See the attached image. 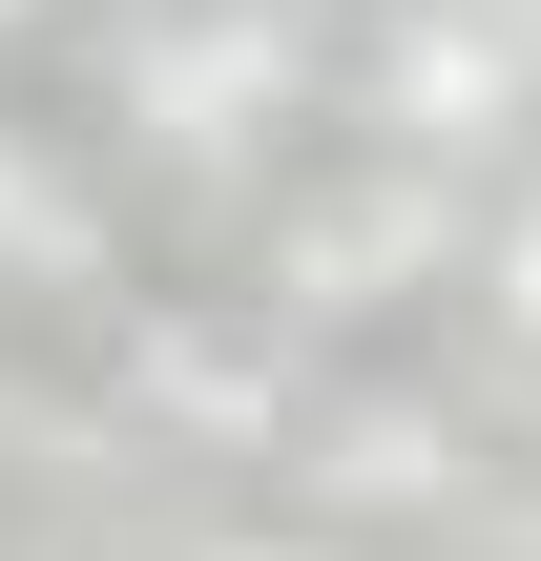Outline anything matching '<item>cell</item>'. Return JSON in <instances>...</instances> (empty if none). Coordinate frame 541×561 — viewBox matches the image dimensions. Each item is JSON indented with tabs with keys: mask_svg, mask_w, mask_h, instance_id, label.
<instances>
[{
	"mask_svg": "<svg viewBox=\"0 0 541 561\" xmlns=\"http://www.w3.org/2000/svg\"><path fill=\"white\" fill-rule=\"evenodd\" d=\"M480 229H459V167H375V187H313L292 229H271V312H313V333H354V312H417L438 271H459Z\"/></svg>",
	"mask_w": 541,
	"mask_h": 561,
	"instance_id": "cell-2",
	"label": "cell"
},
{
	"mask_svg": "<svg viewBox=\"0 0 541 561\" xmlns=\"http://www.w3.org/2000/svg\"><path fill=\"white\" fill-rule=\"evenodd\" d=\"M0 271H21V291H104V187H83L42 125H0Z\"/></svg>",
	"mask_w": 541,
	"mask_h": 561,
	"instance_id": "cell-5",
	"label": "cell"
},
{
	"mask_svg": "<svg viewBox=\"0 0 541 561\" xmlns=\"http://www.w3.org/2000/svg\"><path fill=\"white\" fill-rule=\"evenodd\" d=\"M104 104L167 146H250L271 104H313V0H125Z\"/></svg>",
	"mask_w": 541,
	"mask_h": 561,
	"instance_id": "cell-1",
	"label": "cell"
},
{
	"mask_svg": "<svg viewBox=\"0 0 541 561\" xmlns=\"http://www.w3.org/2000/svg\"><path fill=\"white\" fill-rule=\"evenodd\" d=\"M480 291H500V312H521V333H541V187H521V208H500V250H480Z\"/></svg>",
	"mask_w": 541,
	"mask_h": 561,
	"instance_id": "cell-6",
	"label": "cell"
},
{
	"mask_svg": "<svg viewBox=\"0 0 541 561\" xmlns=\"http://www.w3.org/2000/svg\"><path fill=\"white\" fill-rule=\"evenodd\" d=\"M21 21H42V0H0V42H21Z\"/></svg>",
	"mask_w": 541,
	"mask_h": 561,
	"instance_id": "cell-8",
	"label": "cell"
},
{
	"mask_svg": "<svg viewBox=\"0 0 541 561\" xmlns=\"http://www.w3.org/2000/svg\"><path fill=\"white\" fill-rule=\"evenodd\" d=\"M292 479H313V500H354V520H417V500L459 479V437H438L417 396H354V416H292Z\"/></svg>",
	"mask_w": 541,
	"mask_h": 561,
	"instance_id": "cell-4",
	"label": "cell"
},
{
	"mask_svg": "<svg viewBox=\"0 0 541 561\" xmlns=\"http://www.w3.org/2000/svg\"><path fill=\"white\" fill-rule=\"evenodd\" d=\"M354 104H375V146H417V167L500 146L541 104V0H396L375 62H354Z\"/></svg>",
	"mask_w": 541,
	"mask_h": 561,
	"instance_id": "cell-3",
	"label": "cell"
},
{
	"mask_svg": "<svg viewBox=\"0 0 541 561\" xmlns=\"http://www.w3.org/2000/svg\"><path fill=\"white\" fill-rule=\"evenodd\" d=\"M208 561H313V541H208Z\"/></svg>",
	"mask_w": 541,
	"mask_h": 561,
	"instance_id": "cell-7",
	"label": "cell"
}]
</instances>
